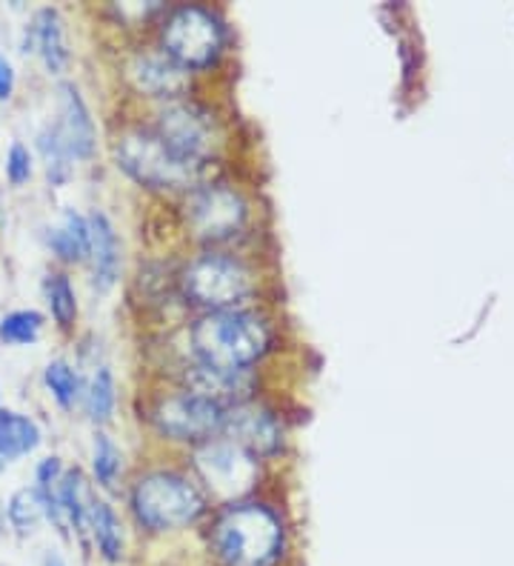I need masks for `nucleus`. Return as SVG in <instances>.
Returning <instances> with one entry per match:
<instances>
[{"mask_svg":"<svg viewBox=\"0 0 514 566\" xmlns=\"http://www.w3.org/2000/svg\"><path fill=\"white\" fill-rule=\"evenodd\" d=\"M155 135L169 146L171 153L195 166L209 158L214 144L212 118L200 106L186 104V101H175V104L160 112Z\"/></svg>","mask_w":514,"mask_h":566,"instance_id":"1a4fd4ad","label":"nucleus"},{"mask_svg":"<svg viewBox=\"0 0 514 566\" xmlns=\"http://www.w3.org/2000/svg\"><path fill=\"white\" fill-rule=\"evenodd\" d=\"M43 380H46V387L52 389L61 407H72L77 401V395H81V378L66 360H52L46 366V373H43Z\"/></svg>","mask_w":514,"mask_h":566,"instance_id":"a878e982","label":"nucleus"},{"mask_svg":"<svg viewBox=\"0 0 514 566\" xmlns=\"http://www.w3.org/2000/svg\"><path fill=\"white\" fill-rule=\"evenodd\" d=\"M43 315L34 310H21L9 312L7 318L0 321V340L7 344H34L38 335H41Z\"/></svg>","mask_w":514,"mask_h":566,"instance_id":"b1692460","label":"nucleus"},{"mask_svg":"<svg viewBox=\"0 0 514 566\" xmlns=\"http://www.w3.org/2000/svg\"><path fill=\"white\" fill-rule=\"evenodd\" d=\"M46 304L55 315V321L61 326H72L77 315V304H75V290H72V283H69L66 275H49L46 277Z\"/></svg>","mask_w":514,"mask_h":566,"instance_id":"393cba45","label":"nucleus"},{"mask_svg":"<svg viewBox=\"0 0 514 566\" xmlns=\"http://www.w3.org/2000/svg\"><path fill=\"white\" fill-rule=\"evenodd\" d=\"M7 515L9 524L21 532V535H32L34 526L41 524V518L46 515L41 490H38V486H27V490L14 492L12 501H9L7 506Z\"/></svg>","mask_w":514,"mask_h":566,"instance_id":"4be33fe9","label":"nucleus"},{"mask_svg":"<svg viewBox=\"0 0 514 566\" xmlns=\"http://www.w3.org/2000/svg\"><path fill=\"white\" fill-rule=\"evenodd\" d=\"M41 443V429L32 418L12 409H0V472L7 470L14 458L29 455Z\"/></svg>","mask_w":514,"mask_h":566,"instance_id":"dca6fc26","label":"nucleus"},{"mask_svg":"<svg viewBox=\"0 0 514 566\" xmlns=\"http://www.w3.org/2000/svg\"><path fill=\"white\" fill-rule=\"evenodd\" d=\"M57 101H61V132L63 144L69 146L72 158H90L95 149V124H92L90 106L81 97L75 83H61L57 86Z\"/></svg>","mask_w":514,"mask_h":566,"instance_id":"f8f14e48","label":"nucleus"},{"mask_svg":"<svg viewBox=\"0 0 514 566\" xmlns=\"http://www.w3.org/2000/svg\"><path fill=\"white\" fill-rule=\"evenodd\" d=\"M90 261L92 281L97 290L106 292L120 272V243H117L115 227L103 212H95L90 218Z\"/></svg>","mask_w":514,"mask_h":566,"instance_id":"4468645a","label":"nucleus"},{"mask_svg":"<svg viewBox=\"0 0 514 566\" xmlns=\"http://www.w3.org/2000/svg\"><path fill=\"white\" fill-rule=\"evenodd\" d=\"M117 164L129 172L137 184L151 189H178L189 187L198 178L200 166L189 164L175 155L155 132L129 129L117 138Z\"/></svg>","mask_w":514,"mask_h":566,"instance_id":"7ed1b4c3","label":"nucleus"},{"mask_svg":"<svg viewBox=\"0 0 514 566\" xmlns=\"http://www.w3.org/2000/svg\"><path fill=\"white\" fill-rule=\"evenodd\" d=\"M183 292L206 310H234L252 292V272L227 255H206L183 272Z\"/></svg>","mask_w":514,"mask_h":566,"instance_id":"39448f33","label":"nucleus"},{"mask_svg":"<svg viewBox=\"0 0 514 566\" xmlns=\"http://www.w3.org/2000/svg\"><path fill=\"white\" fill-rule=\"evenodd\" d=\"M38 149H41L43 160H46L49 180H52L55 187L66 184V180L72 178V153H69V146L63 144L57 126L43 129L41 135H38Z\"/></svg>","mask_w":514,"mask_h":566,"instance_id":"412c9836","label":"nucleus"},{"mask_svg":"<svg viewBox=\"0 0 514 566\" xmlns=\"http://www.w3.org/2000/svg\"><path fill=\"white\" fill-rule=\"evenodd\" d=\"M223 46V32L206 9L183 7L164 29V52L180 70H206Z\"/></svg>","mask_w":514,"mask_h":566,"instance_id":"423d86ee","label":"nucleus"},{"mask_svg":"<svg viewBox=\"0 0 514 566\" xmlns=\"http://www.w3.org/2000/svg\"><path fill=\"white\" fill-rule=\"evenodd\" d=\"M129 81L135 83L137 92L151 97H178L189 86L186 70L169 55H137L129 63Z\"/></svg>","mask_w":514,"mask_h":566,"instance_id":"ddd939ff","label":"nucleus"},{"mask_svg":"<svg viewBox=\"0 0 514 566\" xmlns=\"http://www.w3.org/2000/svg\"><path fill=\"white\" fill-rule=\"evenodd\" d=\"M192 346L203 366L223 373H246V366L266 353L269 329L252 312H209L195 324Z\"/></svg>","mask_w":514,"mask_h":566,"instance_id":"f257e3e1","label":"nucleus"},{"mask_svg":"<svg viewBox=\"0 0 514 566\" xmlns=\"http://www.w3.org/2000/svg\"><path fill=\"white\" fill-rule=\"evenodd\" d=\"M43 566H66L63 564V558L57 553H52V549H49L46 555H43Z\"/></svg>","mask_w":514,"mask_h":566,"instance_id":"c756f323","label":"nucleus"},{"mask_svg":"<svg viewBox=\"0 0 514 566\" xmlns=\"http://www.w3.org/2000/svg\"><path fill=\"white\" fill-rule=\"evenodd\" d=\"M90 530L95 535L97 546H101L103 558L117 560L124 555V535H120V521H117L115 510L106 501H95L90 515Z\"/></svg>","mask_w":514,"mask_h":566,"instance_id":"aec40b11","label":"nucleus"},{"mask_svg":"<svg viewBox=\"0 0 514 566\" xmlns=\"http://www.w3.org/2000/svg\"><path fill=\"white\" fill-rule=\"evenodd\" d=\"M49 247L63 261H86L90 258V218L72 212L63 214V223L49 232Z\"/></svg>","mask_w":514,"mask_h":566,"instance_id":"f3484780","label":"nucleus"},{"mask_svg":"<svg viewBox=\"0 0 514 566\" xmlns=\"http://www.w3.org/2000/svg\"><path fill=\"white\" fill-rule=\"evenodd\" d=\"M132 506L146 530L166 532L192 524L203 512V497L186 478L171 475V472H155V475L137 481Z\"/></svg>","mask_w":514,"mask_h":566,"instance_id":"20e7f679","label":"nucleus"},{"mask_svg":"<svg viewBox=\"0 0 514 566\" xmlns=\"http://www.w3.org/2000/svg\"><path fill=\"white\" fill-rule=\"evenodd\" d=\"M189 384H192L195 395H203V398L220 403V407L227 401H238V395L249 389V380L243 373H223V369H212V366L203 364L189 378Z\"/></svg>","mask_w":514,"mask_h":566,"instance_id":"a211bd4d","label":"nucleus"},{"mask_svg":"<svg viewBox=\"0 0 514 566\" xmlns=\"http://www.w3.org/2000/svg\"><path fill=\"white\" fill-rule=\"evenodd\" d=\"M223 432L229 436V441L243 447L252 455H272L281 449L283 441L281 423L274 421L269 409L258 407V403H234L232 409H227Z\"/></svg>","mask_w":514,"mask_h":566,"instance_id":"9b49d317","label":"nucleus"},{"mask_svg":"<svg viewBox=\"0 0 514 566\" xmlns=\"http://www.w3.org/2000/svg\"><path fill=\"white\" fill-rule=\"evenodd\" d=\"M195 467L209 484L214 495L232 497L246 495L254 484H258V463H254L252 452L232 441H209L198 449L195 455Z\"/></svg>","mask_w":514,"mask_h":566,"instance_id":"0eeeda50","label":"nucleus"},{"mask_svg":"<svg viewBox=\"0 0 514 566\" xmlns=\"http://www.w3.org/2000/svg\"><path fill=\"white\" fill-rule=\"evenodd\" d=\"M7 175L12 184H23L32 175V158H29V149L23 144H12V149H9Z\"/></svg>","mask_w":514,"mask_h":566,"instance_id":"cd10ccee","label":"nucleus"},{"mask_svg":"<svg viewBox=\"0 0 514 566\" xmlns=\"http://www.w3.org/2000/svg\"><path fill=\"white\" fill-rule=\"evenodd\" d=\"M12 90H14L12 63L0 55V101H9V97H12Z\"/></svg>","mask_w":514,"mask_h":566,"instance_id":"c85d7f7f","label":"nucleus"},{"mask_svg":"<svg viewBox=\"0 0 514 566\" xmlns=\"http://www.w3.org/2000/svg\"><path fill=\"white\" fill-rule=\"evenodd\" d=\"M92 504H95V497L90 495V486H86L81 472L69 470L66 475L61 478V506L66 521L75 526L77 532H83L90 526Z\"/></svg>","mask_w":514,"mask_h":566,"instance_id":"6ab92c4d","label":"nucleus"},{"mask_svg":"<svg viewBox=\"0 0 514 566\" xmlns=\"http://www.w3.org/2000/svg\"><path fill=\"white\" fill-rule=\"evenodd\" d=\"M227 409L203 395H171L155 409V427L175 441H200L223 429Z\"/></svg>","mask_w":514,"mask_h":566,"instance_id":"6e6552de","label":"nucleus"},{"mask_svg":"<svg viewBox=\"0 0 514 566\" xmlns=\"http://www.w3.org/2000/svg\"><path fill=\"white\" fill-rule=\"evenodd\" d=\"M115 409V378L106 366H97L86 387V412L92 421H109Z\"/></svg>","mask_w":514,"mask_h":566,"instance_id":"5701e85b","label":"nucleus"},{"mask_svg":"<svg viewBox=\"0 0 514 566\" xmlns=\"http://www.w3.org/2000/svg\"><path fill=\"white\" fill-rule=\"evenodd\" d=\"M29 46L43 57L46 70L52 75H61L69 63V46H66V29H63V18L57 9H41L34 14V23L29 27L27 35V52Z\"/></svg>","mask_w":514,"mask_h":566,"instance_id":"2eb2a0df","label":"nucleus"},{"mask_svg":"<svg viewBox=\"0 0 514 566\" xmlns=\"http://www.w3.org/2000/svg\"><path fill=\"white\" fill-rule=\"evenodd\" d=\"M189 223L203 241H227L246 221V203L227 187H203L189 198Z\"/></svg>","mask_w":514,"mask_h":566,"instance_id":"9d476101","label":"nucleus"},{"mask_svg":"<svg viewBox=\"0 0 514 566\" xmlns=\"http://www.w3.org/2000/svg\"><path fill=\"white\" fill-rule=\"evenodd\" d=\"M281 546L283 526L266 506H232L214 526V549L227 566H272Z\"/></svg>","mask_w":514,"mask_h":566,"instance_id":"f03ea898","label":"nucleus"},{"mask_svg":"<svg viewBox=\"0 0 514 566\" xmlns=\"http://www.w3.org/2000/svg\"><path fill=\"white\" fill-rule=\"evenodd\" d=\"M120 472V452L109 436H95V475L103 486L115 484Z\"/></svg>","mask_w":514,"mask_h":566,"instance_id":"bb28decb","label":"nucleus"}]
</instances>
